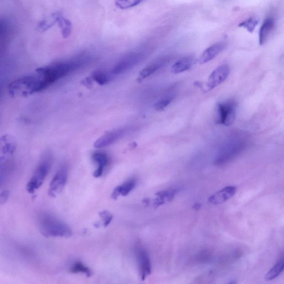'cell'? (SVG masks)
<instances>
[{"label": "cell", "instance_id": "obj_1", "mask_svg": "<svg viewBox=\"0 0 284 284\" xmlns=\"http://www.w3.org/2000/svg\"><path fill=\"white\" fill-rule=\"evenodd\" d=\"M87 59V57L81 56L37 68L36 72L40 78L41 91L51 86L58 79L66 77L69 73L80 68L86 62Z\"/></svg>", "mask_w": 284, "mask_h": 284}, {"label": "cell", "instance_id": "obj_2", "mask_svg": "<svg viewBox=\"0 0 284 284\" xmlns=\"http://www.w3.org/2000/svg\"><path fill=\"white\" fill-rule=\"evenodd\" d=\"M37 222L39 231L44 237L68 238L72 235L70 227L51 213H39Z\"/></svg>", "mask_w": 284, "mask_h": 284}, {"label": "cell", "instance_id": "obj_3", "mask_svg": "<svg viewBox=\"0 0 284 284\" xmlns=\"http://www.w3.org/2000/svg\"><path fill=\"white\" fill-rule=\"evenodd\" d=\"M39 92L41 81L36 73L19 78L8 86L9 94L13 97H26Z\"/></svg>", "mask_w": 284, "mask_h": 284}, {"label": "cell", "instance_id": "obj_4", "mask_svg": "<svg viewBox=\"0 0 284 284\" xmlns=\"http://www.w3.org/2000/svg\"><path fill=\"white\" fill-rule=\"evenodd\" d=\"M52 161V156L50 152L47 151L43 154L27 184V191L29 193L35 192L42 186L50 171Z\"/></svg>", "mask_w": 284, "mask_h": 284}, {"label": "cell", "instance_id": "obj_5", "mask_svg": "<svg viewBox=\"0 0 284 284\" xmlns=\"http://www.w3.org/2000/svg\"><path fill=\"white\" fill-rule=\"evenodd\" d=\"M237 104L229 101L218 104L217 123L225 126H230L236 119Z\"/></svg>", "mask_w": 284, "mask_h": 284}, {"label": "cell", "instance_id": "obj_6", "mask_svg": "<svg viewBox=\"0 0 284 284\" xmlns=\"http://www.w3.org/2000/svg\"><path fill=\"white\" fill-rule=\"evenodd\" d=\"M68 175V168L66 166H63L59 169L49 184V196L56 197L62 192L67 183Z\"/></svg>", "mask_w": 284, "mask_h": 284}, {"label": "cell", "instance_id": "obj_7", "mask_svg": "<svg viewBox=\"0 0 284 284\" xmlns=\"http://www.w3.org/2000/svg\"><path fill=\"white\" fill-rule=\"evenodd\" d=\"M144 57L141 52H132L123 57L119 61L112 69L114 74H120L132 68L140 62Z\"/></svg>", "mask_w": 284, "mask_h": 284}, {"label": "cell", "instance_id": "obj_8", "mask_svg": "<svg viewBox=\"0 0 284 284\" xmlns=\"http://www.w3.org/2000/svg\"><path fill=\"white\" fill-rule=\"evenodd\" d=\"M243 146V143L239 139H233L228 143L225 144L217 157L216 163L223 164L230 161L232 158L236 156Z\"/></svg>", "mask_w": 284, "mask_h": 284}, {"label": "cell", "instance_id": "obj_9", "mask_svg": "<svg viewBox=\"0 0 284 284\" xmlns=\"http://www.w3.org/2000/svg\"><path fill=\"white\" fill-rule=\"evenodd\" d=\"M134 253H135L142 280H145L146 277L150 275L152 272L150 258L146 249L141 246L136 247L134 249Z\"/></svg>", "mask_w": 284, "mask_h": 284}, {"label": "cell", "instance_id": "obj_10", "mask_svg": "<svg viewBox=\"0 0 284 284\" xmlns=\"http://www.w3.org/2000/svg\"><path fill=\"white\" fill-rule=\"evenodd\" d=\"M230 73V67L227 64H223L218 67L209 76L207 84V91L212 89L220 85L225 81Z\"/></svg>", "mask_w": 284, "mask_h": 284}, {"label": "cell", "instance_id": "obj_11", "mask_svg": "<svg viewBox=\"0 0 284 284\" xmlns=\"http://www.w3.org/2000/svg\"><path fill=\"white\" fill-rule=\"evenodd\" d=\"M127 131V128H121L109 132L97 139L94 143V146L96 148H102L111 145L122 137Z\"/></svg>", "mask_w": 284, "mask_h": 284}, {"label": "cell", "instance_id": "obj_12", "mask_svg": "<svg viewBox=\"0 0 284 284\" xmlns=\"http://www.w3.org/2000/svg\"><path fill=\"white\" fill-rule=\"evenodd\" d=\"M237 191L236 186H228L214 194L209 198V202L213 204H220L232 198Z\"/></svg>", "mask_w": 284, "mask_h": 284}, {"label": "cell", "instance_id": "obj_13", "mask_svg": "<svg viewBox=\"0 0 284 284\" xmlns=\"http://www.w3.org/2000/svg\"><path fill=\"white\" fill-rule=\"evenodd\" d=\"M225 48V44L218 42L212 44L204 51L199 59L201 64L206 63L215 58Z\"/></svg>", "mask_w": 284, "mask_h": 284}, {"label": "cell", "instance_id": "obj_14", "mask_svg": "<svg viewBox=\"0 0 284 284\" xmlns=\"http://www.w3.org/2000/svg\"><path fill=\"white\" fill-rule=\"evenodd\" d=\"M16 141L13 136L4 134L0 138V150L4 156L12 155L16 151Z\"/></svg>", "mask_w": 284, "mask_h": 284}, {"label": "cell", "instance_id": "obj_15", "mask_svg": "<svg viewBox=\"0 0 284 284\" xmlns=\"http://www.w3.org/2000/svg\"><path fill=\"white\" fill-rule=\"evenodd\" d=\"M177 193V189H169L156 193L157 198L153 201V206L157 208L163 204L171 202Z\"/></svg>", "mask_w": 284, "mask_h": 284}, {"label": "cell", "instance_id": "obj_16", "mask_svg": "<svg viewBox=\"0 0 284 284\" xmlns=\"http://www.w3.org/2000/svg\"><path fill=\"white\" fill-rule=\"evenodd\" d=\"M136 181L135 179H129L121 185H119L114 188L111 194V198L114 200H117V198L121 196H127L135 188Z\"/></svg>", "mask_w": 284, "mask_h": 284}, {"label": "cell", "instance_id": "obj_17", "mask_svg": "<svg viewBox=\"0 0 284 284\" xmlns=\"http://www.w3.org/2000/svg\"><path fill=\"white\" fill-rule=\"evenodd\" d=\"M275 25V20L272 17H268L264 21L259 34V43L261 45H263L267 42L272 32L274 30Z\"/></svg>", "mask_w": 284, "mask_h": 284}, {"label": "cell", "instance_id": "obj_18", "mask_svg": "<svg viewBox=\"0 0 284 284\" xmlns=\"http://www.w3.org/2000/svg\"><path fill=\"white\" fill-rule=\"evenodd\" d=\"M92 158L98 164V167L93 173V177L99 178L102 176L104 169L105 168L109 162L108 157L105 153L96 152L93 154Z\"/></svg>", "mask_w": 284, "mask_h": 284}, {"label": "cell", "instance_id": "obj_19", "mask_svg": "<svg viewBox=\"0 0 284 284\" xmlns=\"http://www.w3.org/2000/svg\"><path fill=\"white\" fill-rule=\"evenodd\" d=\"M12 163L6 156L0 158V188L3 186L12 170Z\"/></svg>", "mask_w": 284, "mask_h": 284}, {"label": "cell", "instance_id": "obj_20", "mask_svg": "<svg viewBox=\"0 0 284 284\" xmlns=\"http://www.w3.org/2000/svg\"><path fill=\"white\" fill-rule=\"evenodd\" d=\"M193 63L194 59L192 57H184L173 64L171 68V72L174 74L183 73L190 69Z\"/></svg>", "mask_w": 284, "mask_h": 284}, {"label": "cell", "instance_id": "obj_21", "mask_svg": "<svg viewBox=\"0 0 284 284\" xmlns=\"http://www.w3.org/2000/svg\"><path fill=\"white\" fill-rule=\"evenodd\" d=\"M57 23L61 29L62 36L66 38L70 36L72 31V23L68 19L63 17L60 12H57Z\"/></svg>", "mask_w": 284, "mask_h": 284}, {"label": "cell", "instance_id": "obj_22", "mask_svg": "<svg viewBox=\"0 0 284 284\" xmlns=\"http://www.w3.org/2000/svg\"><path fill=\"white\" fill-rule=\"evenodd\" d=\"M284 267V257H282L277 262L270 271L266 274L265 279L266 281H271L276 279L278 277L281 275V273L283 272Z\"/></svg>", "mask_w": 284, "mask_h": 284}, {"label": "cell", "instance_id": "obj_23", "mask_svg": "<svg viewBox=\"0 0 284 284\" xmlns=\"http://www.w3.org/2000/svg\"><path fill=\"white\" fill-rule=\"evenodd\" d=\"M161 65V63H154L151 64V65L147 66L145 68H144L143 70L139 73V75L138 78V81L141 82L143 81L144 79L151 76V74L156 72Z\"/></svg>", "mask_w": 284, "mask_h": 284}, {"label": "cell", "instance_id": "obj_24", "mask_svg": "<svg viewBox=\"0 0 284 284\" xmlns=\"http://www.w3.org/2000/svg\"><path fill=\"white\" fill-rule=\"evenodd\" d=\"M70 272L73 274L83 273L87 277H91L92 275L90 269L80 262H77L74 264L70 269Z\"/></svg>", "mask_w": 284, "mask_h": 284}, {"label": "cell", "instance_id": "obj_25", "mask_svg": "<svg viewBox=\"0 0 284 284\" xmlns=\"http://www.w3.org/2000/svg\"><path fill=\"white\" fill-rule=\"evenodd\" d=\"M143 1V0H116V5L119 8L125 9L136 6Z\"/></svg>", "mask_w": 284, "mask_h": 284}, {"label": "cell", "instance_id": "obj_26", "mask_svg": "<svg viewBox=\"0 0 284 284\" xmlns=\"http://www.w3.org/2000/svg\"><path fill=\"white\" fill-rule=\"evenodd\" d=\"M92 78L100 85H104L109 81V77L108 74L102 71H97L92 74Z\"/></svg>", "mask_w": 284, "mask_h": 284}, {"label": "cell", "instance_id": "obj_27", "mask_svg": "<svg viewBox=\"0 0 284 284\" xmlns=\"http://www.w3.org/2000/svg\"><path fill=\"white\" fill-rule=\"evenodd\" d=\"M258 24V20L257 19L254 17H250L239 24V26L245 28L247 29L248 32L252 33L254 32Z\"/></svg>", "mask_w": 284, "mask_h": 284}, {"label": "cell", "instance_id": "obj_28", "mask_svg": "<svg viewBox=\"0 0 284 284\" xmlns=\"http://www.w3.org/2000/svg\"><path fill=\"white\" fill-rule=\"evenodd\" d=\"M174 96H169L161 99V101L154 104L153 108L157 111H162L165 109L174 100Z\"/></svg>", "mask_w": 284, "mask_h": 284}, {"label": "cell", "instance_id": "obj_29", "mask_svg": "<svg viewBox=\"0 0 284 284\" xmlns=\"http://www.w3.org/2000/svg\"><path fill=\"white\" fill-rule=\"evenodd\" d=\"M103 220V225L104 227H107L110 224L113 219L112 214L107 211H103L99 213Z\"/></svg>", "mask_w": 284, "mask_h": 284}, {"label": "cell", "instance_id": "obj_30", "mask_svg": "<svg viewBox=\"0 0 284 284\" xmlns=\"http://www.w3.org/2000/svg\"><path fill=\"white\" fill-rule=\"evenodd\" d=\"M9 197V192L8 191H4L0 194V204L5 203L8 200Z\"/></svg>", "mask_w": 284, "mask_h": 284}, {"label": "cell", "instance_id": "obj_31", "mask_svg": "<svg viewBox=\"0 0 284 284\" xmlns=\"http://www.w3.org/2000/svg\"><path fill=\"white\" fill-rule=\"evenodd\" d=\"M201 208V204L199 203H196L194 204L193 207V208L195 209L196 210H199V209H200Z\"/></svg>", "mask_w": 284, "mask_h": 284}]
</instances>
